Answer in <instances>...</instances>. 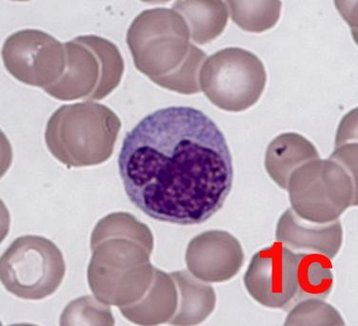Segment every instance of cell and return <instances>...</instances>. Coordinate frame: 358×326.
I'll return each mask as SVG.
<instances>
[{"label": "cell", "mask_w": 358, "mask_h": 326, "mask_svg": "<svg viewBox=\"0 0 358 326\" xmlns=\"http://www.w3.org/2000/svg\"><path fill=\"white\" fill-rule=\"evenodd\" d=\"M117 163L131 204L159 222H206L233 186L225 136L192 107H168L144 117L126 134Z\"/></svg>", "instance_id": "1"}, {"label": "cell", "mask_w": 358, "mask_h": 326, "mask_svg": "<svg viewBox=\"0 0 358 326\" xmlns=\"http://www.w3.org/2000/svg\"><path fill=\"white\" fill-rule=\"evenodd\" d=\"M244 262L239 242L226 231L210 230L189 242L186 264L199 281L222 283L238 274Z\"/></svg>", "instance_id": "9"}, {"label": "cell", "mask_w": 358, "mask_h": 326, "mask_svg": "<svg viewBox=\"0 0 358 326\" xmlns=\"http://www.w3.org/2000/svg\"><path fill=\"white\" fill-rule=\"evenodd\" d=\"M173 10L184 18L189 36L197 44L209 43L227 23V9L221 1H178Z\"/></svg>", "instance_id": "15"}, {"label": "cell", "mask_w": 358, "mask_h": 326, "mask_svg": "<svg viewBox=\"0 0 358 326\" xmlns=\"http://www.w3.org/2000/svg\"><path fill=\"white\" fill-rule=\"evenodd\" d=\"M120 130V118L104 105H63L47 123L45 142L68 168L92 167L110 159Z\"/></svg>", "instance_id": "4"}, {"label": "cell", "mask_w": 358, "mask_h": 326, "mask_svg": "<svg viewBox=\"0 0 358 326\" xmlns=\"http://www.w3.org/2000/svg\"><path fill=\"white\" fill-rule=\"evenodd\" d=\"M151 230L127 212L110 213L94 228L90 289L102 304L125 307L136 304L151 288L155 268Z\"/></svg>", "instance_id": "2"}, {"label": "cell", "mask_w": 358, "mask_h": 326, "mask_svg": "<svg viewBox=\"0 0 358 326\" xmlns=\"http://www.w3.org/2000/svg\"><path fill=\"white\" fill-rule=\"evenodd\" d=\"M333 265L325 255L302 253L294 304L308 298L326 299L333 288Z\"/></svg>", "instance_id": "16"}, {"label": "cell", "mask_w": 358, "mask_h": 326, "mask_svg": "<svg viewBox=\"0 0 358 326\" xmlns=\"http://www.w3.org/2000/svg\"><path fill=\"white\" fill-rule=\"evenodd\" d=\"M64 46V73L57 82L44 91L62 101L90 100L96 93L103 76V68L99 55L78 38L66 42Z\"/></svg>", "instance_id": "10"}, {"label": "cell", "mask_w": 358, "mask_h": 326, "mask_svg": "<svg viewBox=\"0 0 358 326\" xmlns=\"http://www.w3.org/2000/svg\"><path fill=\"white\" fill-rule=\"evenodd\" d=\"M276 239L291 249L310 251L334 259L342 243L341 222L328 225L304 223L291 209L281 216L276 228Z\"/></svg>", "instance_id": "11"}, {"label": "cell", "mask_w": 358, "mask_h": 326, "mask_svg": "<svg viewBox=\"0 0 358 326\" xmlns=\"http://www.w3.org/2000/svg\"><path fill=\"white\" fill-rule=\"evenodd\" d=\"M302 253L276 242L254 255L244 275L250 295L263 306L286 309L294 304Z\"/></svg>", "instance_id": "8"}, {"label": "cell", "mask_w": 358, "mask_h": 326, "mask_svg": "<svg viewBox=\"0 0 358 326\" xmlns=\"http://www.w3.org/2000/svg\"><path fill=\"white\" fill-rule=\"evenodd\" d=\"M78 38L96 52L103 68L101 83L90 100L97 101L106 98L120 85L124 73V60L122 55L117 45L106 38L97 36H78Z\"/></svg>", "instance_id": "17"}, {"label": "cell", "mask_w": 358, "mask_h": 326, "mask_svg": "<svg viewBox=\"0 0 358 326\" xmlns=\"http://www.w3.org/2000/svg\"><path fill=\"white\" fill-rule=\"evenodd\" d=\"M185 20L175 10L157 8L139 14L127 33L136 69L170 91L188 86L206 54L189 43Z\"/></svg>", "instance_id": "3"}, {"label": "cell", "mask_w": 358, "mask_h": 326, "mask_svg": "<svg viewBox=\"0 0 358 326\" xmlns=\"http://www.w3.org/2000/svg\"><path fill=\"white\" fill-rule=\"evenodd\" d=\"M267 82L264 64L241 48L221 50L208 57L199 73L200 91L226 112H243L259 101Z\"/></svg>", "instance_id": "5"}, {"label": "cell", "mask_w": 358, "mask_h": 326, "mask_svg": "<svg viewBox=\"0 0 358 326\" xmlns=\"http://www.w3.org/2000/svg\"><path fill=\"white\" fill-rule=\"evenodd\" d=\"M2 59L15 80L44 89L64 73L65 46L45 31L28 29L6 39Z\"/></svg>", "instance_id": "7"}, {"label": "cell", "mask_w": 358, "mask_h": 326, "mask_svg": "<svg viewBox=\"0 0 358 326\" xmlns=\"http://www.w3.org/2000/svg\"><path fill=\"white\" fill-rule=\"evenodd\" d=\"M115 319L107 304L85 296L71 302L60 317V325H114Z\"/></svg>", "instance_id": "18"}, {"label": "cell", "mask_w": 358, "mask_h": 326, "mask_svg": "<svg viewBox=\"0 0 358 326\" xmlns=\"http://www.w3.org/2000/svg\"><path fill=\"white\" fill-rule=\"evenodd\" d=\"M171 277L179 295L178 309L171 325H194L206 320L215 306L214 288L200 283L187 272H173Z\"/></svg>", "instance_id": "14"}, {"label": "cell", "mask_w": 358, "mask_h": 326, "mask_svg": "<svg viewBox=\"0 0 358 326\" xmlns=\"http://www.w3.org/2000/svg\"><path fill=\"white\" fill-rule=\"evenodd\" d=\"M171 275L155 270L151 288L136 304L120 307L123 316L139 325H155L170 322L178 309V292Z\"/></svg>", "instance_id": "12"}, {"label": "cell", "mask_w": 358, "mask_h": 326, "mask_svg": "<svg viewBox=\"0 0 358 326\" xmlns=\"http://www.w3.org/2000/svg\"><path fill=\"white\" fill-rule=\"evenodd\" d=\"M65 272L62 251L41 236L15 239L0 261L2 285L13 295L28 301L52 295L62 285Z\"/></svg>", "instance_id": "6"}, {"label": "cell", "mask_w": 358, "mask_h": 326, "mask_svg": "<svg viewBox=\"0 0 358 326\" xmlns=\"http://www.w3.org/2000/svg\"><path fill=\"white\" fill-rule=\"evenodd\" d=\"M320 154L315 146L303 136L296 133H284L268 146L266 154V170L280 188H288L289 175L294 168Z\"/></svg>", "instance_id": "13"}]
</instances>
